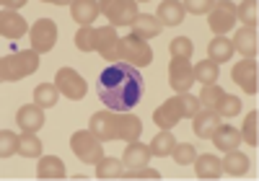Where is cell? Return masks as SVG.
Wrapping results in <instances>:
<instances>
[{"label":"cell","mask_w":259,"mask_h":181,"mask_svg":"<svg viewBox=\"0 0 259 181\" xmlns=\"http://www.w3.org/2000/svg\"><path fill=\"white\" fill-rule=\"evenodd\" d=\"M96 94L109 111L127 114L143 101L145 94L143 73L127 62H112L96 75Z\"/></svg>","instance_id":"cell-1"},{"label":"cell","mask_w":259,"mask_h":181,"mask_svg":"<svg viewBox=\"0 0 259 181\" xmlns=\"http://www.w3.org/2000/svg\"><path fill=\"white\" fill-rule=\"evenodd\" d=\"M36 70H39V55L34 50L13 52V55L3 57V62H0V78L3 80H21Z\"/></svg>","instance_id":"cell-2"},{"label":"cell","mask_w":259,"mask_h":181,"mask_svg":"<svg viewBox=\"0 0 259 181\" xmlns=\"http://www.w3.org/2000/svg\"><path fill=\"white\" fill-rule=\"evenodd\" d=\"M70 150L78 155V161L80 163H99L101 158H104V148H101V140L96 138L94 132H73V138H70Z\"/></svg>","instance_id":"cell-3"},{"label":"cell","mask_w":259,"mask_h":181,"mask_svg":"<svg viewBox=\"0 0 259 181\" xmlns=\"http://www.w3.org/2000/svg\"><path fill=\"white\" fill-rule=\"evenodd\" d=\"M117 55L122 57V62L133 65V67H148L153 62V52H150L148 41L138 39V36H124L119 39V47H117Z\"/></svg>","instance_id":"cell-4"},{"label":"cell","mask_w":259,"mask_h":181,"mask_svg":"<svg viewBox=\"0 0 259 181\" xmlns=\"http://www.w3.org/2000/svg\"><path fill=\"white\" fill-rule=\"evenodd\" d=\"M29 41H31V50L36 55H45L50 50H55L57 44V24L50 18H39L36 24L29 29Z\"/></svg>","instance_id":"cell-5"},{"label":"cell","mask_w":259,"mask_h":181,"mask_svg":"<svg viewBox=\"0 0 259 181\" xmlns=\"http://www.w3.org/2000/svg\"><path fill=\"white\" fill-rule=\"evenodd\" d=\"M99 6L112 26H130L138 16V3H133V0H106Z\"/></svg>","instance_id":"cell-6"},{"label":"cell","mask_w":259,"mask_h":181,"mask_svg":"<svg viewBox=\"0 0 259 181\" xmlns=\"http://www.w3.org/2000/svg\"><path fill=\"white\" fill-rule=\"evenodd\" d=\"M233 18H236V6L228 0H215L207 13V24L218 36H223L226 31L233 29Z\"/></svg>","instance_id":"cell-7"},{"label":"cell","mask_w":259,"mask_h":181,"mask_svg":"<svg viewBox=\"0 0 259 181\" xmlns=\"http://www.w3.org/2000/svg\"><path fill=\"white\" fill-rule=\"evenodd\" d=\"M231 78L236 85H241V91H246V94H256L259 91V67H256V60H241L233 65L231 70Z\"/></svg>","instance_id":"cell-8"},{"label":"cell","mask_w":259,"mask_h":181,"mask_svg":"<svg viewBox=\"0 0 259 181\" xmlns=\"http://www.w3.org/2000/svg\"><path fill=\"white\" fill-rule=\"evenodd\" d=\"M55 85H57V91L62 96H68L73 101H80L85 96V80L73 70V67H62V70H57Z\"/></svg>","instance_id":"cell-9"},{"label":"cell","mask_w":259,"mask_h":181,"mask_svg":"<svg viewBox=\"0 0 259 181\" xmlns=\"http://www.w3.org/2000/svg\"><path fill=\"white\" fill-rule=\"evenodd\" d=\"M192 65L189 60H171L168 65V83H171V91H177V94H187L192 88Z\"/></svg>","instance_id":"cell-10"},{"label":"cell","mask_w":259,"mask_h":181,"mask_svg":"<svg viewBox=\"0 0 259 181\" xmlns=\"http://www.w3.org/2000/svg\"><path fill=\"white\" fill-rule=\"evenodd\" d=\"M114 134L117 140H124V143H138V138L143 134V122L135 117V114H117L114 117Z\"/></svg>","instance_id":"cell-11"},{"label":"cell","mask_w":259,"mask_h":181,"mask_svg":"<svg viewBox=\"0 0 259 181\" xmlns=\"http://www.w3.org/2000/svg\"><path fill=\"white\" fill-rule=\"evenodd\" d=\"M114 117H117V111H96V114L91 117V132L96 134V138L101 143H112L117 140V134H114Z\"/></svg>","instance_id":"cell-12"},{"label":"cell","mask_w":259,"mask_h":181,"mask_svg":"<svg viewBox=\"0 0 259 181\" xmlns=\"http://www.w3.org/2000/svg\"><path fill=\"white\" fill-rule=\"evenodd\" d=\"M16 122L24 132H39L41 127H45V111H41V106H36V104H26V106H21L16 111Z\"/></svg>","instance_id":"cell-13"},{"label":"cell","mask_w":259,"mask_h":181,"mask_svg":"<svg viewBox=\"0 0 259 181\" xmlns=\"http://www.w3.org/2000/svg\"><path fill=\"white\" fill-rule=\"evenodd\" d=\"M221 119H223V117H221L215 109L197 111V114H194V132H197V138H202V140H210V138H212V132L218 129L221 124H223Z\"/></svg>","instance_id":"cell-14"},{"label":"cell","mask_w":259,"mask_h":181,"mask_svg":"<svg viewBox=\"0 0 259 181\" xmlns=\"http://www.w3.org/2000/svg\"><path fill=\"white\" fill-rule=\"evenodd\" d=\"M233 52H241L246 60H256V47H259V39H256V29H239L233 36Z\"/></svg>","instance_id":"cell-15"},{"label":"cell","mask_w":259,"mask_h":181,"mask_svg":"<svg viewBox=\"0 0 259 181\" xmlns=\"http://www.w3.org/2000/svg\"><path fill=\"white\" fill-rule=\"evenodd\" d=\"M130 29H133V36H138V39H153V36H158L161 31H163V26L158 24V18L156 16H148V13H138L135 16V21L130 24Z\"/></svg>","instance_id":"cell-16"},{"label":"cell","mask_w":259,"mask_h":181,"mask_svg":"<svg viewBox=\"0 0 259 181\" xmlns=\"http://www.w3.org/2000/svg\"><path fill=\"white\" fill-rule=\"evenodd\" d=\"M210 140L215 143V148L223 150V153L236 150V148H239V143H241V129H236L233 124H221L218 129L212 132Z\"/></svg>","instance_id":"cell-17"},{"label":"cell","mask_w":259,"mask_h":181,"mask_svg":"<svg viewBox=\"0 0 259 181\" xmlns=\"http://www.w3.org/2000/svg\"><path fill=\"white\" fill-rule=\"evenodd\" d=\"M182 114H179V106H177V99H168L163 101L156 111H153V122L161 127V129H174L179 124Z\"/></svg>","instance_id":"cell-18"},{"label":"cell","mask_w":259,"mask_h":181,"mask_svg":"<svg viewBox=\"0 0 259 181\" xmlns=\"http://www.w3.org/2000/svg\"><path fill=\"white\" fill-rule=\"evenodd\" d=\"M184 3H177V0H163V3L158 6V24L161 26H179L182 21H184Z\"/></svg>","instance_id":"cell-19"},{"label":"cell","mask_w":259,"mask_h":181,"mask_svg":"<svg viewBox=\"0 0 259 181\" xmlns=\"http://www.w3.org/2000/svg\"><path fill=\"white\" fill-rule=\"evenodd\" d=\"M99 13H101V6L94 3V0H75V3H70V16L80 26H91Z\"/></svg>","instance_id":"cell-20"},{"label":"cell","mask_w":259,"mask_h":181,"mask_svg":"<svg viewBox=\"0 0 259 181\" xmlns=\"http://www.w3.org/2000/svg\"><path fill=\"white\" fill-rule=\"evenodd\" d=\"M117 47H119V36H117V31L112 29V26H104V29H99V44H96V50H99V55L104 57V60H117L119 55H117Z\"/></svg>","instance_id":"cell-21"},{"label":"cell","mask_w":259,"mask_h":181,"mask_svg":"<svg viewBox=\"0 0 259 181\" xmlns=\"http://www.w3.org/2000/svg\"><path fill=\"white\" fill-rule=\"evenodd\" d=\"M150 161V145H140V143H127V150L122 155V163L127 168H143Z\"/></svg>","instance_id":"cell-22"},{"label":"cell","mask_w":259,"mask_h":181,"mask_svg":"<svg viewBox=\"0 0 259 181\" xmlns=\"http://www.w3.org/2000/svg\"><path fill=\"white\" fill-rule=\"evenodd\" d=\"M194 173L200 178H221L223 176V166L215 155H197L194 158Z\"/></svg>","instance_id":"cell-23"},{"label":"cell","mask_w":259,"mask_h":181,"mask_svg":"<svg viewBox=\"0 0 259 181\" xmlns=\"http://www.w3.org/2000/svg\"><path fill=\"white\" fill-rule=\"evenodd\" d=\"M0 34L6 39H21L26 34V21L18 13H3L0 16Z\"/></svg>","instance_id":"cell-24"},{"label":"cell","mask_w":259,"mask_h":181,"mask_svg":"<svg viewBox=\"0 0 259 181\" xmlns=\"http://www.w3.org/2000/svg\"><path fill=\"white\" fill-rule=\"evenodd\" d=\"M36 176L39 178H65L68 171H65V163L60 161L57 155H47V158H41V161H39Z\"/></svg>","instance_id":"cell-25"},{"label":"cell","mask_w":259,"mask_h":181,"mask_svg":"<svg viewBox=\"0 0 259 181\" xmlns=\"http://www.w3.org/2000/svg\"><path fill=\"white\" fill-rule=\"evenodd\" d=\"M207 60H212L215 65H221V62H228L231 57H233V44H231V39H226V36H215L210 44H207Z\"/></svg>","instance_id":"cell-26"},{"label":"cell","mask_w":259,"mask_h":181,"mask_svg":"<svg viewBox=\"0 0 259 181\" xmlns=\"http://www.w3.org/2000/svg\"><path fill=\"white\" fill-rule=\"evenodd\" d=\"M221 166L231 176H244V173H249V158L244 153H239V150H228L226 158L221 161Z\"/></svg>","instance_id":"cell-27"},{"label":"cell","mask_w":259,"mask_h":181,"mask_svg":"<svg viewBox=\"0 0 259 181\" xmlns=\"http://www.w3.org/2000/svg\"><path fill=\"white\" fill-rule=\"evenodd\" d=\"M192 75H194V80H200L202 85H215L221 70H218V65H215L212 60H202V62H197L192 67Z\"/></svg>","instance_id":"cell-28"},{"label":"cell","mask_w":259,"mask_h":181,"mask_svg":"<svg viewBox=\"0 0 259 181\" xmlns=\"http://www.w3.org/2000/svg\"><path fill=\"white\" fill-rule=\"evenodd\" d=\"M174 145H177V140H174V132H171V129H163V132H158L156 138L150 140V155L166 158V155H171Z\"/></svg>","instance_id":"cell-29"},{"label":"cell","mask_w":259,"mask_h":181,"mask_svg":"<svg viewBox=\"0 0 259 181\" xmlns=\"http://www.w3.org/2000/svg\"><path fill=\"white\" fill-rule=\"evenodd\" d=\"M57 99H60L57 85L39 83V85L34 88V101H36V106H41V109H52V106L57 104Z\"/></svg>","instance_id":"cell-30"},{"label":"cell","mask_w":259,"mask_h":181,"mask_svg":"<svg viewBox=\"0 0 259 181\" xmlns=\"http://www.w3.org/2000/svg\"><path fill=\"white\" fill-rule=\"evenodd\" d=\"M96 176L99 178H119L124 176V163L117 161V158H101V161L96 163Z\"/></svg>","instance_id":"cell-31"},{"label":"cell","mask_w":259,"mask_h":181,"mask_svg":"<svg viewBox=\"0 0 259 181\" xmlns=\"http://www.w3.org/2000/svg\"><path fill=\"white\" fill-rule=\"evenodd\" d=\"M192 52H194V44H192L189 36H177V39H171V44H168L171 60H189Z\"/></svg>","instance_id":"cell-32"},{"label":"cell","mask_w":259,"mask_h":181,"mask_svg":"<svg viewBox=\"0 0 259 181\" xmlns=\"http://www.w3.org/2000/svg\"><path fill=\"white\" fill-rule=\"evenodd\" d=\"M96 44H99V29H91V26L78 29V34H75V47H78L80 52L96 50Z\"/></svg>","instance_id":"cell-33"},{"label":"cell","mask_w":259,"mask_h":181,"mask_svg":"<svg viewBox=\"0 0 259 181\" xmlns=\"http://www.w3.org/2000/svg\"><path fill=\"white\" fill-rule=\"evenodd\" d=\"M256 122H259V111L254 109V111H249V114H246L244 127H241V140H244L246 145H251V148H256V143H259V134H256Z\"/></svg>","instance_id":"cell-34"},{"label":"cell","mask_w":259,"mask_h":181,"mask_svg":"<svg viewBox=\"0 0 259 181\" xmlns=\"http://www.w3.org/2000/svg\"><path fill=\"white\" fill-rule=\"evenodd\" d=\"M212 109L218 111L221 117H236V114L241 111V99H236V96H231V94H223L218 101H215Z\"/></svg>","instance_id":"cell-35"},{"label":"cell","mask_w":259,"mask_h":181,"mask_svg":"<svg viewBox=\"0 0 259 181\" xmlns=\"http://www.w3.org/2000/svg\"><path fill=\"white\" fill-rule=\"evenodd\" d=\"M177 106H179V114L187 119H194V114L200 111V99L192 96V94H177Z\"/></svg>","instance_id":"cell-36"},{"label":"cell","mask_w":259,"mask_h":181,"mask_svg":"<svg viewBox=\"0 0 259 181\" xmlns=\"http://www.w3.org/2000/svg\"><path fill=\"white\" fill-rule=\"evenodd\" d=\"M41 153V140L36 138L34 132H24L21 134V148H18V155L24 158H36Z\"/></svg>","instance_id":"cell-37"},{"label":"cell","mask_w":259,"mask_h":181,"mask_svg":"<svg viewBox=\"0 0 259 181\" xmlns=\"http://www.w3.org/2000/svg\"><path fill=\"white\" fill-rule=\"evenodd\" d=\"M18 148H21V138H18L16 132H11V129H3V132H0V155H3V158H11V155L18 153Z\"/></svg>","instance_id":"cell-38"},{"label":"cell","mask_w":259,"mask_h":181,"mask_svg":"<svg viewBox=\"0 0 259 181\" xmlns=\"http://www.w3.org/2000/svg\"><path fill=\"white\" fill-rule=\"evenodd\" d=\"M171 155H174V161L179 166H189V163H194V158H197V148H194L192 143H177L174 150H171Z\"/></svg>","instance_id":"cell-39"},{"label":"cell","mask_w":259,"mask_h":181,"mask_svg":"<svg viewBox=\"0 0 259 181\" xmlns=\"http://www.w3.org/2000/svg\"><path fill=\"white\" fill-rule=\"evenodd\" d=\"M236 16H239L249 29H256V3H251V0H244L241 6H236Z\"/></svg>","instance_id":"cell-40"},{"label":"cell","mask_w":259,"mask_h":181,"mask_svg":"<svg viewBox=\"0 0 259 181\" xmlns=\"http://www.w3.org/2000/svg\"><path fill=\"white\" fill-rule=\"evenodd\" d=\"M223 94H226V91H223L221 85H205V88H202V94H200V104H205L207 109H212L215 101H218Z\"/></svg>","instance_id":"cell-41"},{"label":"cell","mask_w":259,"mask_h":181,"mask_svg":"<svg viewBox=\"0 0 259 181\" xmlns=\"http://www.w3.org/2000/svg\"><path fill=\"white\" fill-rule=\"evenodd\" d=\"M124 178H153V181H158L161 173H158L156 168L143 166V168H127V171H124Z\"/></svg>","instance_id":"cell-42"},{"label":"cell","mask_w":259,"mask_h":181,"mask_svg":"<svg viewBox=\"0 0 259 181\" xmlns=\"http://www.w3.org/2000/svg\"><path fill=\"white\" fill-rule=\"evenodd\" d=\"M215 0H189V3H184V11L194 13V16H202V13H210Z\"/></svg>","instance_id":"cell-43"},{"label":"cell","mask_w":259,"mask_h":181,"mask_svg":"<svg viewBox=\"0 0 259 181\" xmlns=\"http://www.w3.org/2000/svg\"><path fill=\"white\" fill-rule=\"evenodd\" d=\"M21 6H24V0H16V3L3 0V6H0V8H3V13H16V8H21Z\"/></svg>","instance_id":"cell-44"}]
</instances>
